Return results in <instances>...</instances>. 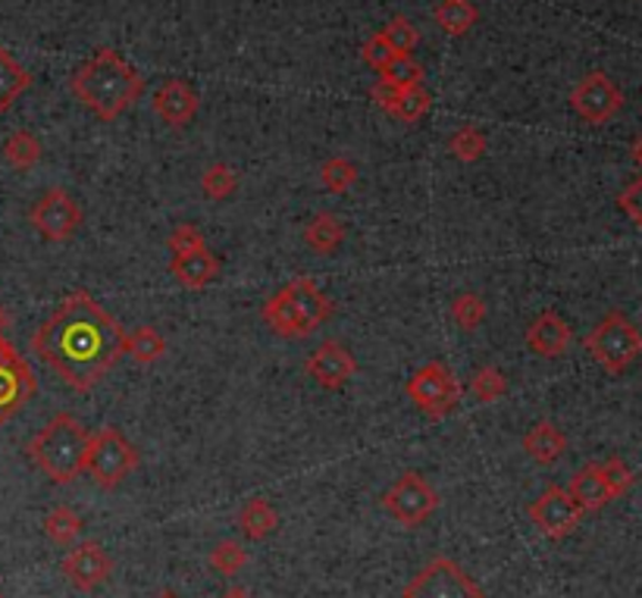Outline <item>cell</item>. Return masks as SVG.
<instances>
[{
	"mask_svg": "<svg viewBox=\"0 0 642 598\" xmlns=\"http://www.w3.org/2000/svg\"><path fill=\"white\" fill-rule=\"evenodd\" d=\"M201 189L210 201H227L239 189V173L229 163H210L201 176Z\"/></svg>",
	"mask_w": 642,
	"mask_h": 598,
	"instance_id": "31",
	"label": "cell"
},
{
	"mask_svg": "<svg viewBox=\"0 0 642 598\" xmlns=\"http://www.w3.org/2000/svg\"><path fill=\"white\" fill-rule=\"evenodd\" d=\"M404 392H408L411 405H414L420 414H427L430 420L449 417L454 407H458V402H461V383H458L454 369L445 367L442 361H430V364L414 369Z\"/></svg>",
	"mask_w": 642,
	"mask_h": 598,
	"instance_id": "7",
	"label": "cell"
},
{
	"mask_svg": "<svg viewBox=\"0 0 642 598\" xmlns=\"http://www.w3.org/2000/svg\"><path fill=\"white\" fill-rule=\"evenodd\" d=\"M571 107L576 110V116L590 125H605L608 120H614L621 113L624 94L605 72L595 70L576 82V89L571 91Z\"/></svg>",
	"mask_w": 642,
	"mask_h": 598,
	"instance_id": "12",
	"label": "cell"
},
{
	"mask_svg": "<svg viewBox=\"0 0 642 598\" xmlns=\"http://www.w3.org/2000/svg\"><path fill=\"white\" fill-rule=\"evenodd\" d=\"M3 330H7V311L0 307V335H3Z\"/></svg>",
	"mask_w": 642,
	"mask_h": 598,
	"instance_id": "44",
	"label": "cell"
},
{
	"mask_svg": "<svg viewBox=\"0 0 642 598\" xmlns=\"http://www.w3.org/2000/svg\"><path fill=\"white\" fill-rule=\"evenodd\" d=\"M170 273L179 280V285H185L191 292H201V288H208L210 282L220 276V261L213 257L210 247H201V251L173 257L170 261Z\"/></svg>",
	"mask_w": 642,
	"mask_h": 598,
	"instance_id": "18",
	"label": "cell"
},
{
	"mask_svg": "<svg viewBox=\"0 0 642 598\" xmlns=\"http://www.w3.org/2000/svg\"><path fill=\"white\" fill-rule=\"evenodd\" d=\"M449 151H452L454 160H461V163H477V160H483V154H486V135H483L477 125H461L452 139H449Z\"/></svg>",
	"mask_w": 642,
	"mask_h": 598,
	"instance_id": "33",
	"label": "cell"
},
{
	"mask_svg": "<svg viewBox=\"0 0 642 598\" xmlns=\"http://www.w3.org/2000/svg\"><path fill=\"white\" fill-rule=\"evenodd\" d=\"M36 373L26 364V357L0 335V423L17 417L36 395Z\"/></svg>",
	"mask_w": 642,
	"mask_h": 598,
	"instance_id": "11",
	"label": "cell"
},
{
	"mask_svg": "<svg viewBox=\"0 0 642 598\" xmlns=\"http://www.w3.org/2000/svg\"><path fill=\"white\" fill-rule=\"evenodd\" d=\"M342 242H345V223L335 213L320 211L304 226V245L311 247L313 254H332Z\"/></svg>",
	"mask_w": 642,
	"mask_h": 598,
	"instance_id": "21",
	"label": "cell"
},
{
	"mask_svg": "<svg viewBox=\"0 0 642 598\" xmlns=\"http://www.w3.org/2000/svg\"><path fill=\"white\" fill-rule=\"evenodd\" d=\"M382 82H389L392 89H414L423 85V67L414 60V53H404V57H392V63L380 72Z\"/></svg>",
	"mask_w": 642,
	"mask_h": 598,
	"instance_id": "32",
	"label": "cell"
},
{
	"mask_svg": "<svg viewBox=\"0 0 642 598\" xmlns=\"http://www.w3.org/2000/svg\"><path fill=\"white\" fill-rule=\"evenodd\" d=\"M523 452L536 460V464H542V467H552V464H558V460L564 458V452H568V436L558 429L555 423L539 420L533 429H526V436H523Z\"/></svg>",
	"mask_w": 642,
	"mask_h": 598,
	"instance_id": "19",
	"label": "cell"
},
{
	"mask_svg": "<svg viewBox=\"0 0 642 598\" xmlns=\"http://www.w3.org/2000/svg\"><path fill=\"white\" fill-rule=\"evenodd\" d=\"M452 320L464 333L480 330V323L486 320V301L480 298L477 292H461V295L452 301Z\"/></svg>",
	"mask_w": 642,
	"mask_h": 598,
	"instance_id": "34",
	"label": "cell"
},
{
	"mask_svg": "<svg viewBox=\"0 0 642 598\" xmlns=\"http://www.w3.org/2000/svg\"><path fill=\"white\" fill-rule=\"evenodd\" d=\"M151 107H154L157 120L163 125H170V129H185V125L194 120V113H198V107H201V98H198V91L191 89L189 82H182V79H167V82L154 91Z\"/></svg>",
	"mask_w": 642,
	"mask_h": 598,
	"instance_id": "16",
	"label": "cell"
},
{
	"mask_svg": "<svg viewBox=\"0 0 642 598\" xmlns=\"http://www.w3.org/2000/svg\"><path fill=\"white\" fill-rule=\"evenodd\" d=\"M32 85V72L19 63L7 48H0V113H7L17 104L19 94H26Z\"/></svg>",
	"mask_w": 642,
	"mask_h": 598,
	"instance_id": "22",
	"label": "cell"
},
{
	"mask_svg": "<svg viewBox=\"0 0 642 598\" xmlns=\"http://www.w3.org/2000/svg\"><path fill=\"white\" fill-rule=\"evenodd\" d=\"M0 598H3V592H0Z\"/></svg>",
	"mask_w": 642,
	"mask_h": 598,
	"instance_id": "46",
	"label": "cell"
},
{
	"mask_svg": "<svg viewBox=\"0 0 642 598\" xmlns=\"http://www.w3.org/2000/svg\"><path fill=\"white\" fill-rule=\"evenodd\" d=\"M618 207L636 223L642 230V176L640 179H633L630 185H626L624 192L618 194Z\"/></svg>",
	"mask_w": 642,
	"mask_h": 598,
	"instance_id": "40",
	"label": "cell"
},
{
	"mask_svg": "<svg viewBox=\"0 0 642 598\" xmlns=\"http://www.w3.org/2000/svg\"><path fill=\"white\" fill-rule=\"evenodd\" d=\"M370 98L377 101V107H380L382 113H389L392 116V110H395V101H399V89H392L389 82H377L373 85V91H370Z\"/></svg>",
	"mask_w": 642,
	"mask_h": 598,
	"instance_id": "41",
	"label": "cell"
},
{
	"mask_svg": "<svg viewBox=\"0 0 642 598\" xmlns=\"http://www.w3.org/2000/svg\"><path fill=\"white\" fill-rule=\"evenodd\" d=\"M210 570H217V574H223V577H232V574H239L244 564H248V551H244L242 543H235V539H223V543H217L213 551H210Z\"/></svg>",
	"mask_w": 642,
	"mask_h": 598,
	"instance_id": "35",
	"label": "cell"
},
{
	"mask_svg": "<svg viewBox=\"0 0 642 598\" xmlns=\"http://www.w3.org/2000/svg\"><path fill=\"white\" fill-rule=\"evenodd\" d=\"M382 508L392 520H399L401 527H420L439 508V493L430 486L427 476H420L417 470H404L389 486V493L382 495Z\"/></svg>",
	"mask_w": 642,
	"mask_h": 598,
	"instance_id": "8",
	"label": "cell"
},
{
	"mask_svg": "<svg viewBox=\"0 0 642 598\" xmlns=\"http://www.w3.org/2000/svg\"><path fill=\"white\" fill-rule=\"evenodd\" d=\"M277 527H279V514H277V508L267 501V498H251V501L239 510V529H242L244 539L261 543V539H267V536H270Z\"/></svg>",
	"mask_w": 642,
	"mask_h": 598,
	"instance_id": "24",
	"label": "cell"
},
{
	"mask_svg": "<svg viewBox=\"0 0 642 598\" xmlns=\"http://www.w3.org/2000/svg\"><path fill=\"white\" fill-rule=\"evenodd\" d=\"M60 570H63V577H67L79 592H94V589H101V586L110 580L113 561H110V555H107L101 543L86 539V543L70 548V555L63 558Z\"/></svg>",
	"mask_w": 642,
	"mask_h": 598,
	"instance_id": "14",
	"label": "cell"
},
{
	"mask_svg": "<svg viewBox=\"0 0 642 598\" xmlns=\"http://www.w3.org/2000/svg\"><path fill=\"white\" fill-rule=\"evenodd\" d=\"M167 245H170V251H173V257H182V254H191V251L208 247V242H204V235H201L198 226H191V223H179Z\"/></svg>",
	"mask_w": 642,
	"mask_h": 598,
	"instance_id": "38",
	"label": "cell"
},
{
	"mask_svg": "<svg viewBox=\"0 0 642 598\" xmlns=\"http://www.w3.org/2000/svg\"><path fill=\"white\" fill-rule=\"evenodd\" d=\"M139 467V448L122 436L117 426H101L88 442L86 474L104 489H117L126 476Z\"/></svg>",
	"mask_w": 642,
	"mask_h": 598,
	"instance_id": "5",
	"label": "cell"
},
{
	"mask_svg": "<svg viewBox=\"0 0 642 598\" xmlns=\"http://www.w3.org/2000/svg\"><path fill=\"white\" fill-rule=\"evenodd\" d=\"M220 598H251V592H244L242 586H235V589H229V592H223Z\"/></svg>",
	"mask_w": 642,
	"mask_h": 598,
	"instance_id": "42",
	"label": "cell"
},
{
	"mask_svg": "<svg viewBox=\"0 0 642 598\" xmlns=\"http://www.w3.org/2000/svg\"><path fill=\"white\" fill-rule=\"evenodd\" d=\"M470 392L483 402V405H495L499 398L508 395V376H504L502 369L495 367V364H486V367H480L473 373V379H470Z\"/></svg>",
	"mask_w": 642,
	"mask_h": 598,
	"instance_id": "30",
	"label": "cell"
},
{
	"mask_svg": "<svg viewBox=\"0 0 642 598\" xmlns=\"http://www.w3.org/2000/svg\"><path fill=\"white\" fill-rule=\"evenodd\" d=\"M586 352L592 361L608 373H624L642 354V333L621 314L611 311L608 317L599 320V326L586 335Z\"/></svg>",
	"mask_w": 642,
	"mask_h": 598,
	"instance_id": "6",
	"label": "cell"
},
{
	"mask_svg": "<svg viewBox=\"0 0 642 598\" xmlns=\"http://www.w3.org/2000/svg\"><path fill=\"white\" fill-rule=\"evenodd\" d=\"M82 529H86V520L72 508H67V505L53 508L51 514L44 517V533H48V539H51L53 546H76L79 536H82Z\"/></svg>",
	"mask_w": 642,
	"mask_h": 598,
	"instance_id": "25",
	"label": "cell"
},
{
	"mask_svg": "<svg viewBox=\"0 0 642 598\" xmlns=\"http://www.w3.org/2000/svg\"><path fill=\"white\" fill-rule=\"evenodd\" d=\"M358 179H361V170L348 158H330L320 166V182H323V189L332 194L351 192V189L358 185Z\"/></svg>",
	"mask_w": 642,
	"mask_h": 598,
	"instance_id": "28",
	"label": "cell"
},
{
	"mask_svg": "<svg viewBox=\"0 0 642 598\" xmlns=\"http://www.w3.org/2000/svg\"><path fill=\"white\" fill-rule=\"evenodd\" d=\"M571 498L580 505L583 514H590V510H602L611 501V493H608L605 479L599 474V464H586V467H580L571 479Z\"/></svg>",
	"mask_w": 642,
	"mask_h": 598,
	"instance_id": "20",
	"label": "cell"
},
{
	"mask_svg": "<svg viewBox=\"0 0 642 598\" xmlns=\"http://www.w3.org/2000/svg\"><path fill=\"white\" fill-rule=\"evenodd\" d=\"M599 474L605 479L611 498H621V495L630 493V486H633V470H630L621 458H608L605 464H599Z\"/></svg>",
	"mask_w": 642,
	"mask_h": 598,
	"instance_id": "37",
	"label": "cell"
},
{
	"mask_svg": "<svg viewBox=\"0 0 642 598\" xmlns=\"http://www.w3.org/2000/svg\"><path fill=\"white\" fill-rule=\"evenodd\" d=\"M304 369H308V376H311L320 388L339 392V388H345L348 383H351V376L358 373V361H354V354L348 352L339 338H327V342H320L317 352H311Z\"/></svg>",
	"mask_w": 642,
	"mask_h": 598,
	"instance_id": "15",
	"label": "cell"
},
{
	"mask_svg": "<svg viewBox=\"0 0 642 598\" xmlns=\"http://www.w3.org/2000/svg\"><path fill=\"white\" fill-rule=\"evenodd\" d=\"M70 89L98 120L113 123L144 94V79L113 48H98L72 72Z\"/></svg>",
	"mask_w": 642,
	"mask_h": 598,
	"instance_id": "2",
	"label": "cell"
},
{
	"mask_svg": "<svg viewBox=\"0 0 642 598\" xmlns=\"http://www.w3.org/2000/svg\"><path fill=\"white\" fill-rule=\"evenodd\" d=\"M361 57H364V63H370L373 70L382 72L389 63H392V57H399V53L392 51L385 41H382V36L377 32V36H370L364 41V48H361Z\"/></svg>",
	"mask_w": 642,
	"mask_h": 598,
	"instance_id": "39",
	"label": "cell"
},
{
	"mask_svg": "<svg viewBox=\"0 0 642 598\" xmlns=\"http://www.w3.org/2000/svg\"><path fill=\"white\" fill-rule=\"evenodd\" d=\"M126 354L136 364H157L167 354V338L157 333L154 326H139L136 333H126Z\"/></svg>",
	"mask_w": 642,
	"mask_h": 598,
	"instance_id": "26",
	"label": "cell"
},
{
	"mask_svg": "<svg viewBox=\"0 0 642 598\" xmlns=\"http://www.w3.org/2000/svg\"><path fill=\"white\" fill-rule=\"evenodd\" d=\"M530 520L536 524V529L545 539H564L571 536L573 529L580 527L583 520V510L573 501L568 489L561 486H549L545 493L539 495L536 501H530Z\"/></svg>",
	"mask_w": 642,
	"mask_h": 598,
	"instance_id": "13",
	"label": "cell"
},
{
	"mask_svg": "<svg viewBox=\"0 0 642 598\" xmlns=\"http://www.w3.org/2000/svg\"><path fill=\"white\" fill-rule=\"evenodd\" d=\"M633 160H636V166L642 170V135L636 141H633Z\"/></svg>",
	"mask_w": 642,
	"mask_h": 598,
	"instance_id": "43",
	"label": "cell"
},
{
	"mask_svg": "<svg viewBox=\"0 0 642 598\" xmlns=\"http://www.w3.org/2000/svg\"><path fill=\"white\" fill-rule=\"evenodd\" d=\"M29 223L44 242H70L72 235L82 226V207L67 189H48L36 201V207L29 213Z\"/></svg>",
	"mask_w": 642,
	"mask_h": 598,
	"instance_id": "10",
	"label": "cell"
},
{
	"mask_svg": "<svg viewBox=\"0 0 642 598\" xmlns=\"http://www.w3.org/2000/svg\"><path fill=\"white\" fill-rule=\"evenodd\" d=\"M382 41L392 48V51L404 57V53H414V48L420 44V32H417L414 26H411V19L408 17H395L385 29L380 32Z\"/></svg>",
	"mask_w": 642,
	"mask_h": 598,
	"instance_id": "36",
	"label": "cell"
},
{
	"mask_svg": "<svg viewBox=\"0 0 642 598\" xmlns=\"http://www.w3.org/2000/svg\"><path fill=\"white\" fill-rule=\"evenodd\" d=\"M330 317V295L311 276H295L292 282H285L261 307L263 326L279 338H308Z\"/></svg>",
	"mask_w": 642,
	"mask_h": 598,
	"instance_id": "4",
	"label": "cell"
},
{
	"mask_svg": "<svg viewBox=\"0 0 642 598\" xmlns=\"http://www.w3.org/2000/svg\"><path fill=\"white\" fill-rule=\"evenodd\" d=\"M430 107H433V94L423 89V85H414V89H401L399 101H395V110H392V116H395V120H401V123L414 125V123H420L427 113H430Z\"/></svg>",
	"mask_w": 642,
	"mask_h": 598,
	"instance_id": "29",
	"label": "cell"
},
{
	"mask_svg": "<svg viewBox=\"0 0 642 598\" xmlns=\"http://www.w3.org/2000/svg\"><path fill=\"white\" fill-rule=\"evenodd\" d=\"M88 442L91 433L86 423L70 411H60L29 439L26 452L53 486H67L76 476L86 474Z\"/></svg>",
	"mask_w": 642,
	"mask_h": 598,
	"instance_id": "3",
	"label": "cell"
},
{
	"mask_svg": "<svg viewBox=\"0 0 642 598\" xmlns=\"http://www.w3.org/2000/svg\"><path fill=\"white\" fill-rule=\"evenodd\" d=\"M433 19L445 36L461 38L468 36L470 29L480 22V10H477L470 0H439L433 10Z\"/></svg>",
	"mask_w": 642,
	"mask_h": 598,
	"instance_id": "23",
	"label": "cell"
},
{
	"mask_svg": "<svg viewBox=\"0 0 642 598\" xmlns=\"http://www.w3.org/2000/svg\"><path fill=\"white\" fill-rule=\"evenodd\" d=\"M571 326H568V320L561 317L558 311H542V314L526 326V345H530V352L539 354V357L555 361V357H561V354L571 348Z\"/></svg>",
	"mask_w": 642,
	"mask_h": 598,
	"instance_id": "17",
	"label": "cell"
},
{
	"mask_svg": "<svg viewBox=\"0 0 642 598\" xmlns=\"http://www.w3.org/2000/svg\"><path fill=\"white\" fill-rule=\"evenodd\" d=\"M154 598H179V596H175V592H170V589H163V592H157Z\"/></svg>",
	"mask_w": 642,
	"mask_h": 598,
	"instance_id": "45",
	"label": "cell"
},
{
	"mask_svg": "<svg viewBox=\"0 0 642 598\" xmlns=\"http://www.w3.org/2000/svg\"><path fill=\"white\" fill-rule=\"evenodd\" d=\"M32 352L76 392H91L126 354V330L88 292H70L32 335Z\"/></svg>",
	"mask_w": 642,
	"mask_h": 598,
	"instance_id": "1",
	"label": "cell"
},
{
	"mask_svg": "<svg viewBox=\"0 0 642 598\" xmlns=\"http://www.w3.org/2000/svg\"><path fill=\"white\" fill-rule=\"evenodd\" d=\"M3 160L19 170V173H26V170H32L38 160H41V141L32 135V132H26V129H17L10 139L3 141Z\"/></svg>",
	"mask_w": 642,
	"mask_h": 598,
	"instance_id": "27",
	"label": "cell"
},
{
	"mask_svg": "<svg viewBox=\"0 0 642 598\" xmlns=\"http://www.w3.org/2000/svg\"><path fill=\"white\" fill-rule=\"evenodd\" d=\"M401 598H483V589L458 561L433 558L417 577H411Z\"/></svg>",
	"mask_w": 642,
	"mask_h": 598,
	"instance_id": "9",
	"label": "cell"
}]
</instances>
